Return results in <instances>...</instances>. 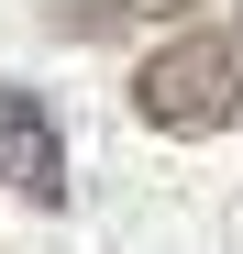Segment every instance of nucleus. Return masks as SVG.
<instances>
[{
	"mask_svg": "<svg viewBox=\"0 0 243 254\" xmlns=\"http://www.w3.org/2000/svg\"><path fill=\"white\" fill-rule=\"evenodd\" d=\"M0 188H11V199H33V210H56V199H66L56 111L33 100V89H11V77H0Z\"/></svg>",
	"mask_w": 243,
	"mask_h": 254,
	"instance_id": "obj_2",
	"label": "nucleus"
},
{
	"mask_svg": "<svg viewBox=\"0 0 243 254\" xmlns=\"http://www.w3.org/2000/svg\"><path fill=\"white\" fill-rule=\"evenodd\" d=\"M144 11H188V0H66V33H122V22H144Z\"/></svg>",
	"mask_w": 243,
	"mask_h": 254,
	"instance_id": "obj_3",
	"label": "nucleus"
},
{
	"mask_svg": "<svg viewBox=\"0 0 243 254\" xmlns=\"http://www.w3.org/2000/svg\"><path fill=\"white\" fill-rule=\"evenodd\" d=\"M133 111L155 122V133H232L243 122V33L210 22V33L155 45L144 77H133Z\"/></svg>",
	"mask_w": 243,
	"mask_h": 254,
	"instance_id": "obj_1",
	"label": "nucleus"
}]
</instances>
